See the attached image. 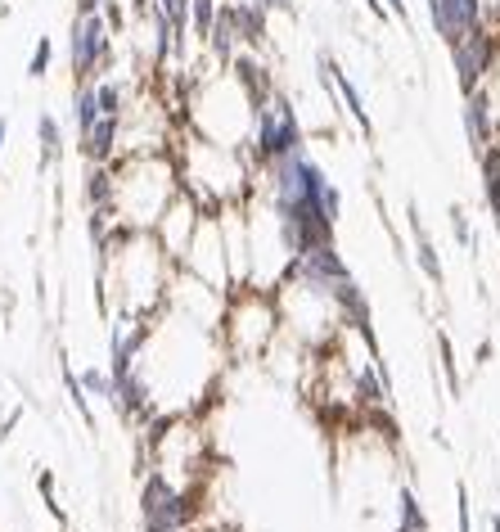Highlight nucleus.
<instances>
[{"label":"nucleus","instance_id":"obj_1","mask_svg":"<svg viewBox=\"0 0 500 532\" xmlns=\"http://www.w3.org/2000/svg\"><path fill=\"white\" fill-rule=\"evenodd\" d=\"M91 249H95V289L104 320H149L162 311L176 262L153 231H126L113 222V231Z\"/></svg>","mask_w":500,"mask_h":532},{"label":"nucleus","instance_id":"obj_2","mask_svg":"<svg viewBox=\"0 0 500 532\" xmlns=\"http://www.w3.org/2000/svg\"><path fill=\"white\" fill-rule=\"evenodd\" d=\"M176 194H181V172L172 149L123 153L113 163V222L126 231H153Z\"/></svg>","mask_w":500,"mask_h":532},{"label":"nucleus","instance_id":"obj_3","mask_svg":"<svg viewBox=\"0 0 500 532\" xmlns=\"http://www.w3.org/2000/svg\"><path fill=\"white\" fill-rule=\"evenodd\" d=\"M217 339L226 361H266L270 348L279 343V311H275V293L270 289H230L221 320H217Z\"/></svg>","mask_w":500,"mask_h":532},{"label":"nucleus","instance_id":"obj_4","mask_svg":"<svg viewBox=\"0 0 500 532\" xmlns=\"http://www.w3.org/2000/svg\"><path fill=\"white\" fill-rule=\"evenodd\" d=\"M140 488H135V515L140 532H194L203 528L208 510V488H185L158 465H140Z\"/></svg>","mask_w":500,"mask_h":532},{"label":"nucleus","instance_id":"obj_5","mask_svg":"<svg viewBox=\"0 0 500 532\" xmlns=\"http://www.w3.org/2000/svg\"><path fill=\"white\" fill-rule=\"evenodd\" d=\"M240 144H244V153L252 158V167L261 172L266 163H275V158H289V153H302V149H307V123H302L298 104H293L284 91H275L261 109H252L249 135H244Z\"/></svg>","mask_w":500,"mask_h":532},{"label":"nucleus","instance_id":"obj_6","mask_svg":"<svg viewBox=\"0 0 500 532\" xmlns=\"http://www.w3.org/2000/svg\"><path fill=\"white\" fill-rule=\"evenodd\" d=\"M113 59H118V36L113 27L104 23V14H73V27H68V73L73 82H95L104 73H113Z\"/></svg>","mask_w":500,"mask_h":532},{"label":"nucleus","instance_id":"obj_7","mask_svg":"<svg viewBox=\"0 0 500 532\" xmlns=\"http://www.w3.org/2000/svg\"><path fill=\"white\" fill-rule=\"evenodd\" d=\"M181 271H190L194 280L212 284L217 293H230V262H226V235H221V212H199L194 235L181 253Z\"/></svg>","mask_w":500,"mask_h":532},{"label":"nucleus","instance_id":"obj_8","mask_svg":"<svg viewBox=\"0 0 500 532\" xmlns=\"http://www.w3.org/2000/svg\"><path fill=\"white\" fill-rule=\"evenodd\" d=\"M446 50H451V68H456L460 95H474L478 86H487V77H492V68H496V36L487 32V23L474 27L469 36H460V41L446 45Z\"/></svg>","mask_w":500,"mask_h":532},{"label":"nucleus","instance_id":"obj_9","mask_svg":"<svg viewBox=\"0 0 500 532\" xmlns=\"http://www.w3.org/2000/svg\"><path fill=\"white\" fill-rule=\"evenodd\" d=\"M316 73L320 77H329V91H334V109L338 113H348L352 123H357V132L366 135V140H375V118H370V104H366V95H361V86H357V77L320 45L316 50Z\"/></svg>","mask_w":500,"mask_h":532},{"label":"nucleus","instance_id":"obj_10","mask_svg":"<svg viewBox=\"0 0 500 532\" xmlns=\"http://www.w3.org/2000/svg\"><path fill=\"white\" fill-rule=\"evenodd\" d=\"M226 73H230V82L240 86V95L249 100V109H261V104L279 91V82H275L266 54H257V50H240V54L226 64Z\"/></svg>","mask_w":500,"mask_h":532},{"label":"nucleus","instance_id":"obj_11","mask_svg":"<svg viewBox=\"0 0 500 532\" xmlns=\"http://www.w3.org/2000/svg\"><path fill=\"white\" fill-rule=\"evenodd\" d=\"M199 203L181 190L167 208H162V217H158V226H153V235H158V244L172 253V262H181V253H185V244H190V235H194V222H199Z\"/></svg>","mask_w":500,"mask_h":532},{"label":"nucleus","instance_id":"obj_12","mask_svg":"<svg viewBox=\"0 0 500 532\" xmlns=\"http://www.w3.org/2000/svg\"><path fill=\"white\" fill-rule=\"evenodd\" d=\"M465 135L469 149L483 153L487 144H496V104H492V86H478L474 95H465Z\"/></svg>","mask_w":500,"mask_h":532},{"label":"nucleus","instance_id":"obj_13","mask_svg":"<svg viewBox=\"0 0 500 532\" xmlns=\"http://www.w3.org/2000/svg\"><path fill=\"white\" fill-rule=\"evenodd\" d=\"M77 149H82V163H118L123 158V118H95V127L86 135H77Z\"/></svg>","mask_w":500,"mask_h":532},{"label":"nucleus","instance_id":"obj_14","mask_svg":"<svg viewBox=\"0 0 500 532\" xmlns=\"http://www.w3.org/2000/svg\"><path fill=\"white\" fill-rule=\"evenodd\" d=\"M226 9H230V23L240 32V45L266 54L270 50V14L261 5H252V0H226Z\"/></svg>","mask_w":500,"mask_h":532},{"label":"nucleus","instance_id":"obj_15","mask_svg":"<svg viewBox=\"0 0 500 532\" xmlns=\"http://www.w3.org/2000/svg\"><path fill=\"white\" fill-rule=\"evenodd\" d=\"M406 222H410V249H415V266H419V275L428 280V284H446V266H442V253H437V244H433V235H428V226L419 222V208H410L406 212Z\"/></svg>","mask_w":500,"mask_h":532},{"label":"nucleus","instance_id":"obj_16","mask_svg":"<svg viewBox=\"0 0 500 532\" xmlns=\"http://www.w3.org/2000/svg\"><path fill=\"white\" fill-rule=\"evenodd\" d=\"M91 86H95V104H100L104 118H126V113H131V104H135V82H131L126 73H104V77H95Z\"/></svg>","mask_w":500,"mask_h":532},{"label":"nucleus","instance_id":"obj_17","mask_svg":"<svg viewBox=\"0 0 500 532\" xmlns=\"http://www.w3.org/2000/svg\"><path fill=\"white\" fill-rule=\"evenodd\" d=\"M82 199H86V208H91V212H113V163H109V167L86 163Z\"/></svg>","mask_w":500,"mask_h":532},{"label":"nucleus","instance_id":"obj_18","mask_svg":"<svg viewBox=\"0 0 500 532\" xmlns=\"http://www.w3.org/2000/svg\"><path fill=\"white\" fill-rule=\"evenodd\" d=\"M36 149H41V172H50L64 158V123L50 109L36 113Z\"/></svg>","mask_w":500,"mask_h":532},{"label":"nucleus","instance_id":"obj_19","mask_svg":"<svg viewBox=\"0 0 500 532\" xmlns=\"http://www.w3.org/2000/svg\"><path fill=\"white\" fill-rule=\"evenodd\" d=\"M392 532H428V515H424V501L410 483L397 488V524Z\"/></svg>","mask_w":500,"mask_h":532},{"label":"nucleus","instance_id":"obj_20","mask_svg":"<svg viewBox=\"0 0 500 532\" xmlns=\"http://www.w3.org/2000/svg\"><path fill=\"white\" fill-rule=\"evenodd\" d=\"M59 379H64V393H68V406L77 410V419H82L86 429H95V401L86 398V389H82L77 370L68 366V357H59Z\"/></svg>","mask_w":500,"mask_h":532},{"label":"nucleus","instance_id":"obj_21","mask_svg":"<svg viewBox=\"0 0 500 532\" xmlns=\"http://www.w3.org/2000/svg\"><path fill=\"white\" fill-rule=\"evenodd\" d=\"M73 132L86 135L95 127V118H100V104H95V86L91 82H73Z\"/></svg>","mask_w":500,"mask_h":532},{"label":"nucleus","instance_id":"obj_22","mask_svg":"<svg viewBox=\"0 0 500 532\" xmlns=\"http://www.w3.org/2000/svg\"><path fill=\"white\" fill-rule=\"evenodd\" d=\"M478 163H483V199H487L492 217L500 222V144H487L478 153Z\"/></svg>","mask_w":500,"mask_h":532},{"label":"nucleus","instance_id":"obj_23","mask_svg":"<svg viewBox=\"0 0 500 532\" xmlns=\"http://www.w3.org/2000/svg\"><path fill=\"white\" fill-rule=\"evenodd\" d=\"M217 9H221V0H190V45L194 50H203V41L217 23Z\"/></svg>","mask_w":500,"mask_h":532},{"label":"nucleus","instance_id":"obj_24","mask_svg":"<svg viewBox=\"0 0 500 532\" xmlns=\"http://www.w3.org/2000/svg\"><path fill=\"white\" fill-rule=\"evenodd\" d=\"M446 14H451L456 41L469 36L474 27H483V0H446Z\"/></svg>","mask_w":500,"mask_h":532},{"label":"nucleus","instance_id":"obj_25","mask_svg":"<svg viewBox=\"0 0 500 532\" xmlns=\"http://www.w3.org/2000/svg\"><path fill=\"white\" fill-rule=\"evenodd\" d=\"M437 366H442V379H446L451 398H460L465 379H460V366H456V348H451V334H446V330H437Z\"/></svg>","mask_w":500,"mask_h":532},{"label":"nucleus","instance_id":"obj_26","mask_svg":"<svg viewBox=\"0 0 500 532\" xmlns=\"http://www.w3.org/2000/svg\"><path fill=\"white\" fill-rule=\"evenodd\" d=\"M77 379H82L86 398L113 406V379H109V370H104V366H86V370H77Z\"/></svg>","mask_w":500,"mask_h":532},{"label":"nucleus","instance_id":"obj_27","mask_svg":"<svg viewBox=\"0 0 500 532\" xmlns=\"http://www.w3.org/2000/svg\"><path fill=\"white\" fill-rule=\"evenodd\" d=\"M50 68H54V41L50 36H36V45L27 54V77L41 82V77H50Z\"/></svg>","mask_w":500,"mask_h":532},{"label":"nucleus","instance_id":"obj_28","mask_svg":"<svg viewBox=\"0 0 500 532\" xmlns=\"http://www.w3.org/2000/svg\"><path fill=\"white\" fill-rule=\"evenodd\" d=\"M36 492H41V501L50 506V515L64 524V506H59V478H54V469H36Z\"/></svg>","mask_w":500,"mask_h":532},{"label":"nucleus","instance_id":"obj_29","mask_svg":"<svg viewBox=\"0 0 500 532\" xmlns=\"http://www.w3.org/2000/svg\"><path fill=\"white\" fill-rule=\"evenodd\" d=\"M451 235H456V244H460V249H478V240H474V226H469V212H465V208H451Z\"/></svg>","mask_w":500,"mask_h":532},{"label":"nucleus","instance_id":"obj_30","mask_svg":"<svg viewBox=\"0 0 500 532\" xmlns=\"http://www.w3.org/2000/svg\"><path fill=\"white\" fill-rule=\"evenodd\" d=\"M456 532H474V515H469V488L456 483Z\"/></svg>","mask_w":500,"mask_h":532},{"label":"nucleus","instance_id":"obj_31","mask_svg":"<svg viewBox=\"0 0 500 532\" xmlns=\"http://www.w3.org/2000/svg\"><path fill=\"white\" fill-rule=\"evenodd\" d=\"M383 9H387V18H397L401 27H410V23H415V14H410V5H406V0H383Z\"/></svg>","mask_w":500,"mask_h":532},{"label":"nucleus","instance_id":"obj_32","mask_svg":"<svg viewBox=\"0 0 500 532\" xmlns=\"http://www.w3.org/2000/svg\"><path fill=\"white\" fill-rule=\"evenodd\" d=\"M23 419V406H14L9 415H0V442H9V433H14V424Z\"/></svg>","mask_w":500,"mask_h":532},{"label":"nucleus","instance_id":"obj_33","mask_svg":"<svg viewBox=\"0 0 500 532\" xmlns=\"http://www.w3.org/2000/svg\"><path fill=\"white\" fill-rule=\"evenodd\" d=\"M252 5H261L266 14H293V0H252Z\"/></svg>","mask_w":500,"mask_h":532},{"label":"nucleus","instance_id":"obj_34","mask_svg":"<svg viewBox=\"0 0 500 532\" xmlns=\"http://www.w3.org/2000/svg\"><path fill=\"white\" fill-rule=\"evenodd\" d=\"M109 0H77V14H95V9H104Z\"/></svg>","mask_w":500,"mask_h":532},{"label":"nucleus","instance_id":"obj_35","mask_svg":"<svg viewBox=\"0 0 500 532\" xmlns=\"http://www.w3.org/2000/svg\"><path fill=\"white\" fill-rule=\"evenodd\" d=\"M366 9H370V14H375L378 23H387V9H383V0H366Z\"/></svg>","mask_w":500,"mask_h":532},{"label":"nucleus","instance_id":"obj_36","mask_svg":"<svg viewBox=\"0 0 500 532\" xmlns=\"http://www.w3.org/2000/svg\"><path fill=\"white\" fill-rule=\"evenodd\" d=\"M5 144H9V118L0 113V158H5Z\"/></svg>","mask_w":500,"mask_h":532},{"label":"nucleus","instance_id":"obj_37","mask_svg":"<svg viewBox=\"0 0 500 532\" xmlns=\"http://www.w3.org/2000/svg\"><path fill=\"white\" fill-rule=\"evenodd\" d=\"M487 524H492V532H500V515H492V519H487Z\"/></svg>","mask_w":500,"mask_h":532},{"label":"nucleus","instance_id":"obj_38","mask_svg":"<svg viewBox=\"0 0 500 532\" xmlns=\"http://www.w3.org/2000/svg\"><path fill=\"white\" fill-rule=\"evenodd\" d=\"M194 532H217V528H194Z\"/></svg>","mask_w":500,"mask_h":532}]
</instances>
